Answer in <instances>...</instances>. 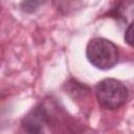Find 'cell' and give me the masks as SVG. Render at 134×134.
<instances>
[{"instance_id": "obj_1", "label": "cell", "mask_w": 134, "mask_h": 134, "mask_svg": "<svg viewBox=\"0 0 134 134\" xmlns=\"http://www.w3.org/2000/svg\"><path fill=\"white\" fill-rule=\"evenodd\" d=\"M86 57L97 69L108 70L117 64L118 49L114 43L105 38H93L87 44Z\"/></svg>"}, {"instance_id": "obj_2", "label": "cell", "mask_w": 134, "mask_h": 134, "mask_svg": "<svg viewBox=\"0 0 134 134\" xmlns=\"http://www.w3.org/2000/svg\"><path fill=\"white\" fill-rule=\"evenodd\" d=\"M95 95L103 108L115 110L127 102L128 89L115 79H105L95 86Z\"/></svg>"}, {"instance_id": "obj_4", "label": "cell", "mask_w": 134, "mask_h": 134, "mask_svg": "<svg viewBox=\"0 0 134 134\" xmlns=\"http://www.w3.org/2000/svg\"><path fill=\"white\" fill-rule=\"evenodd\" d=\"M125 41L130 46H134V21L128 26L125 31Z\"/></svg>"}, {"instance_id": "obj_5", "label": "cell", "mask_w": 134, "mask_h": 134, "mask_svg": "<svg viewBox=\"0 0 134 134\" xmlns=\"http://www.w3.org/2000/svg\"><path fill=\"white\" fill-rule=\"evenodd\" d=\"M40 4L39 0H24L21 3V7L23 10L26 12H34Z\"/></svg>"}, {"instance_id": "obj_3", "label": "cell", "mask_w": 134, "mask_h": 134, "mask_svg": "<svg viewBox=\"0 0 134 134\" xmlns=\"http://www.w3.org/2000/svg\"><path fill=\"white\" fill-rule=\"evenodd\" d=\"M48 122V114L43 105H38L31 109L22 119L21 126L23 130L27 133L36 134L41 133L44 127Z\"/></svg>"}]
</instances>
